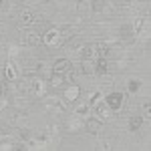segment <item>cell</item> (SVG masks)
Instances as JSON below:
<instances>
[{
	"label": "cell",
	"mask_w": 151,
	"mask_h": 151,
	"mask_svg": "<svg viewBox=\"0 0 151 151\" xmlns=\"http://www.w3.org/2000/svg\"><path fill=\"white\" fill-rule=\"evenodd\" d=\"M105 103L111 107L113 113H115V111H121L123 105H125V95L121 93V91H111V93L105 95Z\"/></svg>",
	"instance_id": "1"
},
{
	"label": "cell",
	"mask_w": 151,
	"mask_h": 151,
	"mask_svg": "<svg viewBox=\"0 0 151 151\" xmlns=\"http://www.w3.org/2000/svg\"><path fill=\"white\" fill-rule=\"evenodd\" d=\"M60 40H63V35H60L58 28H48L47 32L42 35V42H45L47 47H58Z\"/></svg>",
	"instance_id": "2"
},
{
	"label": "cell",
	"mask_w": 151,
	"mask_h": 151,
	"mask_svg": "<svg viewBox=\"0 0 151 151\" xmlns=\"http://www.w3.org/2000/svg\"><path fill=\"white\" fill-rule=\"evenodd\" d=\"M28 91H32L35 97H45L48 91V85L45 79H40V77H35V79H30V89Z\"/></svg>",
	"instance_id": "3"
},
{
	"label": "cell",
	"mask_w": 151,
	"mask_h": 151,
	"mask_svg": "<svg viewBox=\"0 0 151 151\" xmlns=\"http://www.w3.org/2000/svg\"><path fill=\"white\" fill-rule=\"evenodd\" d=\"M45 107H47V111H52V113H60V111H65L63 101H60L58 97H55V95L45 97Z\"/></svg>",
	"instance_id": "4"
},
{
	"label": "cell",
	"mask_w": 151,
	"mask_h": 151,
	"mask_svg": "<svg viewBox=\"0 0 151 151\" xmlns=\"http://www.w3.org/2000/svg\"><path fill=\"white\" fill-rule=\"evenodd\" d=\"M67 131L69 133H77V131H81L83 127H85V121H83V117H79V115H70L69 119H67Z\"/></svg>",
	"instance_id": "5"
},
{
	"label": "cell",
	"mask_w": 151,
	"mask_h": 151,
	"mask_svg": "<svg viewBox=\"0 0 151 151\" xmlns=\"http://www.w3.org/2000/svg\"><path fill=\"white\" fill-rule=\"evenodd\" d=\"M79 55H81V58L95 60V58L99 57V48H97V45H95V42H89V45H85V47L79 50Z\"/></svg>",
	"instance_id": "6"
},
{
	"label": "cell",
	"mask_w": 151,
	"mask_h": 151,
	"mask_svg": "<svg viewBox=\"0 0 151 151\" xmlns=\"http://www.w3.org/2000/svg\"><path fill=\"white\" fill-rule=\"evenodd\" d=\"M85 127L89 133H99L101 129H103V121L99 119V117H85Z\"/></svg>",
	"instance_id": "7"
},
{
	"label": "cell",
	"mask_w": 151,
	"mask_h": 151,
	"mask_svg": "<svg viewBox=\"0 0 151 151\" xmlns=\"http://www.w3.org/2000/svg\"><path fill=\"white\" fill-rule=\"evenodd\" d=\"M109 70V63H107V57H97L95 58V75L99 77H105Z\"/></svg>",
	"instance_id": "8"
},
{
	"label": "cell",
	"mask_w": 151,
	"mask_h": 151,
	"mask_svg": "<svg viewBox=\"0 0 151 151\" xmlns=\"http://www.w3.org/2000/svg\"><path fill=\"white\" fill-rule=\"evenodd\" d=\"M24 45H28V47H38V45H42V36L35 32V30H26V35H24Z\"/></svg>",
	"instance_id": "9"
},
{
	"label": "cell",
	"mask_w": 151,
	"mask_h": 151,
	"mask_svg": "<svg viewBox=\"0 0 151 151\" xmlns=\"http://www.w3.org/2000/svg\"><path fill=\"white\" fill-rule=\"evenodd\" d=\"M4 79H6V81H10V83L18 79V70H16V65L12 63V58L4 65Z\"/></svg>",
	"instance_id": "10"
},
{
	"label": "cell",
	"mask_w": 151,
	"mask_h": 151,
	"mask_svg": "<svg viewBox=\"0 0 151 151\" xmlns=\"http://www.w3.org/2000/svg\"><path fill=\"white\" fill-rule=\"evenodd\" d=\"M79 95H81V89H79L77 85H69V87L65 89V99H67L69 103H75V101L79 99Z\"/></svg>",
	"instance_id": "11"
},
{
	"label": "cell",
	"mask_w": 151,
	"mask_h": 151,
	"mask_svg": "<svg viewBox=\"0 0 151 151\" xmlns=\"http://www.w3.org/2000/svg\"><path fill=\"white\" fill-rule=\"evenodd\" d=\"M67 70H70V60H69V58H58L57 63L52 65V73H60V75H65Z\"/></svg>",
	"instance_id": "12"
},
{
	"label": "cell",
	"mask_w": 151,
	"mask_h": 151,
	"mask_svg": "<svg viewBox=\"0 0 151 151\" xmlns=\"http://www.w3.org/2000/svg\"><path fill=\"white\" fill-rule=\"evenodd\" d=\"M95 111H97V115H99V119H101V121H107V119H111V117H113V111H111V107L105 103V101L99 105Z\"/></svg>",
	"instance_id": "13"
},
{
	"label": "cell",
	"mask_w": 151,
	"mask_h": 151,
	"mask_svg": "<svg viewBox=\"0 0 151 151\" xmlns=\"http://www.w3.org/2000/svg\"><path fill=\"white\" fill-rule=\"evenodd\" d=\"M103 101H105L103 91H95V93L91 95V97H89V107H91V109H97V107L103 103Z\"/></svg>",
	"instance_id": "14"
},
{
	"label": "cell",
	"mask_w": 151,
	"mask_h": 151,
	"mask_svg": "<svg viewBox=\"0 0 151 151\" xmlns=\"http://www.w3.org/2000/svg\"><path fill=\"white\" fill-rule=\"evenodd\" d=\"M8 149H16L14 137H10V135H2V137H0V151H8Z\"/></svg>",
	"instance_id": "15"
},
{
	"label": "cell",
	"mask_w": 151,
	"mask_h": 151,
	"mask_svg": "<svg viewBox=\"0 0 151 151\" xmlns=\"http://www.w3.org/2000/svg\"><path fill=\"white\" fill-rule=\"evenodd\" d=\"M20 22H22V26H32L35 24V14H32V10H22V14H20Z\"/></svg>",
	"instance_id": "16"
},
{
	"label": "cell",
	"mask_w": 151,
	"mask_h": 151,
	"mask_svg": "<svg viewBox=\"0 0 151 151\" xmlns=\"http://www.w3.org/2000/svg\"><path fill=\"white\" fill-rule=\"evenodd\" d=\"M81 69L85 75H95V60H87V58H81Z\"/></svg>",
	"instance_id": "17"
},
{
	"label": "cell",
	"mask_w": 151,
	"mask_h": 151,
	"mask_svg": "<svg viewBox=\"0 0 151 151\" xmlns=\"http://www.w3.org/2000/svg\"><path fill=\"white\" fill-rule=\"evenodd\" d=\"M63 85H65V75L52 73V77H50V87H52V89H58V87H63Z\"/></svg>",
	"instance_id": "18"
},
{
	"label": "cell",
	"mask_w": 151,
	"mask_h": 151,
	"mask_svg": "<svg viewBox=\"0 0 151 151\" xmlns=\"http://www.w3.org/2000/svg\"><path fill=\"white\" fill-rule=\"evenodd\" d=\"M141 125H143V117L141 115H135L129 119V131H139Z\"/></svg>",
	"instance_id": "19"
},
{
	"label": "cell",
	"mask_w": 151,
	"mask_h": 151,
	"mask_svg": "<svg viewBox=\"0 0 151 151\" xmlns=\"http://www.w3.org/2000/svg\"><path fill=\"white\" fill-rule=\"evenodd\" d=\"M75 115H79V117H89L91 115V107H89V103H81L77 109H75Z\"/></svg>",
	"instance_id": "20"
},
{
	"label": "cell",
	"mask_w": 151,
	"mask_h": 151,
	"mask_svg": "<svg viewBox=\"0 0 151 151\" xmlns=\"http://www.w3.org/2000/svg\"><path fill=\"white\" fill-rule=\"evenodd\" d=\"M77 10L81 12V14H87V12H91V2H89V0H79V4H77Z\"/></svg>",
	"instance_id": "21"
},
{
	"label": "cell",
	"mask_w": 151,
	"mask_h": 151,
	"mask_svg": "<svg viewBox=\"0 0 151 151\" xmlns=\"http://www.w3.org/2000/svg\"><path fill=\"white\" fill-rule=\"evenodd\" d=\"M139 89H141V81H137V79H131L127 83V91H131V93H137Z\"/></svg>",
	"instance_id": "22"
},
{
	"label": "cell",
	"mask_w": 151,
	"mask_h": 151,
	"mask_svg": "<svg viewBox=\"0 0 151 151\" xmlns=\"http://www.w3.org/2000/svg\"><path fill=\"white\" fill-rule=\"evenodd\" d=\"M18 55H20V47L18 45H10L8 47V58H18Z\"/></svg>",
	"instance_id": "23"
},
{
	"label": "cell",
	"mask_w": 151,
	"mask_h": 151,
	"mask_svg": "<svg viewBox=\"0 0 151 151\" xmlns=\"http://www.w3.org/2000/svg\"><path fill=\"white\" fill-rule=\"evenodd\" d=\"M141 109H143V115H145V119L149 121V111H151V105H149V101H145V103L141 105Z\"/></svg>",
	"instance_id": "24"
},
{
	"label": "cell",
	"mask_w": 151,
	"mask_h": 151,
	"mask_svg": "<svg viewBox=\"0 0 151 151\" xmlns=\"http://www.w3.org/2000/svg\"><path fill=\"white\" fill-rule=\"evenodd\" d=\"M8 107V97H0V113Z\"/></svg>",
	"instance_id": "25"
},
{
	"label": "cell",
	"mask_w": 151,
	"mask_h": 151,
	"mask_svg": "<svg viewBox=\"0 0 151 151\" xmlns=\"http://www.w3.org/2000/svg\"><path fill=\"white\" fill-rule=\"evenodd\" d=\"M58 131H60L58 125H55V123H52V125H48V133H52V135H55V133H58Z\"/></svg>",
	"instance_id": "26"
},
{
	"label": "cell",
	"mask_w": 151,
	"mask_h": 151,
	"mask_svg": "<svg viewBox=\"0 0 151 151\" xmlns=\"http://www.w3.org/2000/svg\"><path fill=\"white\" fill-rule=\"evenodd\" d=\"M6 91H8L6 83H0V97H6Z\"/></svg>",
	"instance_id": "27"
},
{
	"label": "cell",
	"mask_w": 151,
	"mask_h": 151,
	"mask_svg": "<svg viewBox=\"0 0 151 151\" xmlns=\"http://www.w3.org/2000/svg\"><path fill=\"white\" fill-rule=\"evenodd\" d=\"M125 2H127V4H133V2H137V0H125Z\"/></svg>",
	"instance_id": "28"
},
{
	"label": "cell",
	"mask_w": 151,
	"mask_h": 151,
	"mask_svg": "<svg viewBox=\"0 0 151 151\" xmlns=\"http://www.w3.org/2000/svg\"><path fill=\"white\" fill-rule=\"evenodd\" d=\"M0 8H2V0H0Z\"/></svg>",
	"instance_id": "29"
}]
</instances>
